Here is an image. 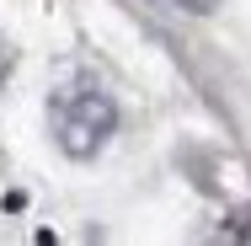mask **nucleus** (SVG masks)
I'll use <instances>...</instances> for the list:
<instances>
[{
	"label": "nucleus",
	"instance_id": "obj_1",
	"mask_svg": "<svg viewBox=\"0 0 251 246\" xmlns=\"http://www.w3.org/2000/svg\"><path fill=\"white\" fill-rule=\"evenodd\" d=\"M49 118H53V139L75 161L97 155L112 139V129H118V107H112V97L101 86H64V91H53Z\"/></svg>",
	"mask_w": 251,
	"mask_h": 246
},
{
	"label": "nucleus",
	"instance_id": "obj_2",
	"mask_svg": "<svg viewBox=\"0 0 251 246\" xmlns=\"http://www.w3.org/2000/svg\"><path fill=\"white\" fill-rule=\"evenodd\" d=\"M0 81H5V49H0Z\"/></svg>",
	"mask_w": 251,
	"mask_h": 246
}]
</instances>
